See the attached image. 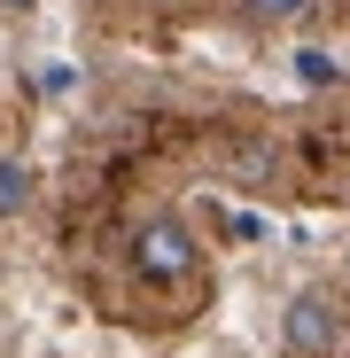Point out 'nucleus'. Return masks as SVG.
<instances>
[{
	"label": "nucleus",
	"instance_id": "1",
	"mask_svg": "<svg viewBox=\"0 0 350 358\" xmlns=\"http://www.w3.org/2000/svg\"><path fill=\"white\" fill-rule=\"evenodd\" d=\"M195 234H187V218H171V210H156V218H140V234H133V265L148 273V280H187L195 273Z\"/></svg>",
	"mask_w": 350,
	"mask_h": 358
},
{
	"label": "nucleus",
	"instance_id": "2",
	"mask_svg": "<svg viewBox=\"0 0 350 358\" xmlns=\"http://www.w3.org/2000/svg\"><path fill=\"white\" fill-rule=\"evenodd\" d=\"M335 335H342V312H335V296L304 288L296 304H288V343H296L304 358H327V350H335Z\"/></svg>",
	"mask_w": 350,
	"mask_h": 358
},
{
	"label": "nucleus",
	"instance_id": "3",
	"mask_svg": "<svg viewBox=\"0 0 350 358\" xmlns=\"http://www.w3.org/2000/svg\"><path fill=\"white\" fill-rule=\"evenodd\" d=\"M24 210H31V164L0 156V218H24Z\"/></svg>",
	"mask_w": 350,
	"mask_h": 358
},
{
	"label": "nucleus",
	"instance_id": "4",
	"mask_svg": "<svg viewBox=\"0 0 350 358\" xmlns=\"http://www.w3.org/2000/svg\"><path fill=\"white\" fill-rule=\"evenodd\" d=\"M249 16H265V24H288V16H312L319 0H242Z\"/></svg>",
	"mask_w": 350,
	"mask_h": 358
}]
</instances>
